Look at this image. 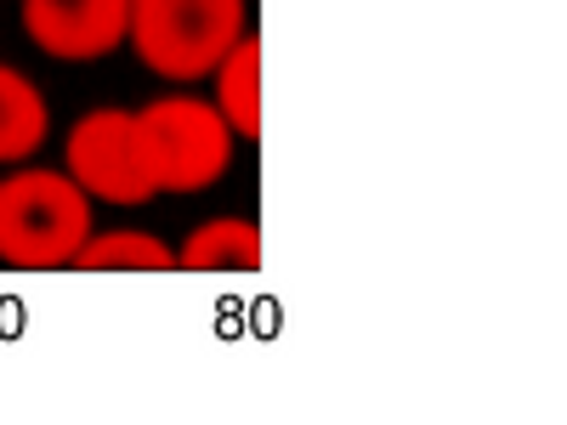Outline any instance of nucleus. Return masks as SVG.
I'll return each mask as SVG.
<instances>
[{
  "label": "nucleus",
  "instance_id": "nucleus-3",
  "mask_svg": "<svg viewBox=\"0 0 567 425\" xmlns=\"http://www.w3.org/2000/svg\"><path fill=\"white\" fill-rule=\"evenodd\" d=\"M142 114L148 131V154H154V176L159 194H199L216 176H227L233 165V125L221 120L216 103L199 97H159Z\"/></svg>",
  "mask_w": 567,
  "mask_h": 425
},
{
  "label": "nucleus",
  "instance_id": "nucleus-5",
  "mask_svg": "<svg viewBox=\"0 0 567 425\" xmlns=\"http://www.w3.org/2000/svg\"><path fill=\"white\" fill-rule=\"evenodd\" d=\"M23 34L58 63H97L131 34V0H23Z\"/></svg>",
  "mask_w": 567,
  "mask_h": 425
},
{
  "label": "nucleus",
  "instance_id": "nucleus-1",
  "mask_svg": "<svg viewBox=\"0 0 567 425\" xmlns=\"http://www.w3.org/2000/svg\"><path fill=\"white\" fill-rule=\"evenodd\" d=\"M91 239V194L69 170H12L0 182V261L7 267H69Z\"/></svg>",
  "mask_w": 567,
  "mask_h": 425
},
{
  "label": "nucleus",
  "instance_id": "nucleus-7",
  "mask_svg": "<svg viewBox=\"0 0 567 425\" xmlns=\"http://www.w3.org/2000/svg\"><path fill=\"white\" fill-rule=\"evenodd\" d=\"M45 131H52V108H45L40 85L0 63V165H18V159L40 154Z\"/></svg>",
  "mask_w": 567,
  "mask_h": 425
},
{
  "label": "nucleus",
  "instance_id": "nucleus-8",
  "mask_svg": "<svg viewBox=\"0 0 567 425\" xmlns=\"http://www.w3.org/2000/svg\"><path fill=\"white\" fill-rule=\"evenodd\" d=\"M216 108L233 136H261V40L239 34L233 52L216 63Z\"/></svg>",
  "mask_w": 567,
  "mask_h": 425
},
{
  "label": "nucleus",
  "instance_id": "nucleus-2",
  "mask_svg": "<svg viewBox=\"0 0 567 425\" xmlns=\"http://www.w3.org/2000/svg\"><path fill=\"white\" fill-rule=\"evenodd\" d=\"M245 34V0H131V45L165 80H205Z\"/></svg>",
  "mask_w": 567,
  "mask_h": 425
},
{
  "label": "nucleus",
  "instance_id": "nucleus-6",
  "mask_svg": "<svg viewBox=\"0 0 567 425\" xmlns=\"http://www.w3.org/2000/svg\"><path fill=\"white\" fill-rule=\"evenodd\" d=\"M261 261H267L261 227L245 221V216L199 221L182 239V250H176V267L182 272H261Z\"/></svg>",
  "mask_w": 567,
  "mask_h": 425
},
{
  "label": "nucleus",
  "instance_id": "nucleus-4",
  "mask_svg": "<svg viewBox=\"0 0 567 425\" xmlns=\"http://www.w3.org/2000/svg\"><path fill=\"white\" fill-rule=\"evenodd\" d=\"M69 176L103 205H148L159 194V176H154L142 114L91 108L69 131Z\"/></svg>",
  "mask_w": 567,
  "mask_h": 425
},
{
  "label": "nucleus",
  "instance_id": "nucleus-9",
  "mask_svg": "<svg viewBox=\"0 0 567 425\" xmlns=\"http://www.w3.org/2000/svg\"><path fill=\"white\" fill-rule=\"evenodd\" d=\"M69 267H80V272H176V250L142 227H114V232H91Z\"/></svg>",
  "mask_w": 567,
  "mask_h": 425
}]
</instances>
